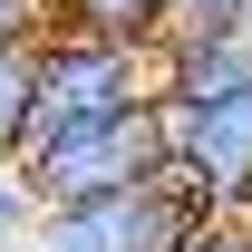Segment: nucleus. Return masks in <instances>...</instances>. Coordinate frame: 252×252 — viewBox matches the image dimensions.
I'll list each match as a JSON object with an SVG mask.
<instances>
[{
  "label": "nucleus",
  "instance_id": "1",
  "mask_svg": "<svg viewBox=\"0 0 252 252\" xmlns=\"http://www.w3.org/2000/svg\"><path fill=\"white\" fill-rule=\"evenodd\" d=\"M156 126L165 175L204 214H233L252 185V39H204V49H156Z\"/></svg>",
  "mask_w": 252,
  "mask_h": 252
},
{
  "label": "nucleus",
  "instance_id": "2",
  "mask_svg": "<svg viewBox=\"0 0 252 252\" xmlns=\"http://www.w3.org/2000/svg\"><path fill=\"white\" fill-rule=\"evenodd\" d=\"M136 107H156V49L88 39V30H39V49H30V146L136 117Z\"/></svg>",
  "mask_w": 252,
  "mask_h": 252
},
{
  "label": "nucleus",
  "instance_id": "3",
  "mask_svg": "<svg viewBox=\"0 0 252 252\" xmlns=\"http://www.w3.org/2000/svg\"><path fill=\"white\" fill-rule=\"evenodd\" d=\"M30 175L39 214H68V204H107V194H136L165 175V126L156 107H136V117H107V126H78V136H49L20 156Z\"/></svg>",
  "mask_w": 252,
  "mask_h": 252
},
{
  "label": "nucleus",
  "instance_id": "4",
  "mask_svg": "<svg viewBox=\"0 0 252 252\" xmlns=\"http://www.w3.org/2000/svg\"><path fill=\"white\" fill-rule=\"evenodd\" d=\"M204 223V204L175 185H136L107 194V204H68V214H39L30 252H185V233Z\"/></svg>",
  "mask_w": 252,
  "mask_h": 252
},
{
  "label": "nucleus",
  "instance_id": "5",
  "mask_svg": "<svg viewBox=\"0 0 252 252\" xmlns=\"http://www.w3.org/2000/svg\"><path fill=\"white\" fill-rule=\"evenodd\" d=\"M49 30H88V39L156 49V30H165V0H49Z\"/></svg>",
  "mask_w": 252,
  "mask_h": 252
},
{
  "label": "nucleus",
  "instance_id": "6",
  "mask_svg": "<svg viewBox=\"0 0 252 252\" xmlns=\"http://www.w3.org/2000/svg\"><path fill=\"white\" fill-rule=\"evenodd\" d=\"M204 39H252V0H165L156 49H204Z\"/></svg>",
  "mask_w": 252,
  "mask_h": 252
},
{
  "label": "nucleus",
  "instance_id": "7",
  "mask_svg": "<svg viewBox=\"0 0 252 252\" xmlns=\"http://www.w3.org/2000/svg\"><path fill=\"white\" fill-rule=\"evenodd\" d=\"M30 156V49L0 59V165Z\"/></svg>",
  "mask_w": 252,
  "mask_h": 252
},
{
  "label": "nucleus",
  "instance_id": "8",
  "mask_svg": "<svg viewBox=\"0 0 252 252\" xmlns=\"http://www.w3.org/2000/svg\"><path fill=\"white\" fill-rule=\"evenodd\" d=\"M30 233H39V194L20 165H0V252H30Z\"/></svg>",
  "mask_w": 252,
  "mask_h": 252
},
{
  "label": "nucleus",
  "instance_id": "9",
  "mask_svg": "<svg viewBox=\"0 0 252 252\" xmlns=\"http://www.w3.org/2000/svg\"><path fill=\"white\" fill-rule=\"evenodd\" d=\"M39 30H49V10H39V0H0V59L39 49Z\"/></svg>",
  "mask_w": 252,
  "mask_h": 252
},
{
  "label": "nucleus",
  "instance_id": "10",
  "mask_svg": "<svg viewBox=\"0 0 252 252\" xmlns=\"http://www.w3.org/2000/svg\"><path fill=\"white\" fill-rule=\"evenodd\" d=\"M185 252H252V223H233V214H204L185 233Z\"/></svg>",
  "mask_w": 252,
  "mask_h": 252
}]
</instances>
